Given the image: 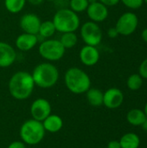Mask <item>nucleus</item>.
Returning a JSON list of instances; mask_svg holds the SVG:
<instances>
[{
    "label": "nucleus",
    "mask_w": 147,
    "mask_h": 148,
    "mask_svg": "<svg viewBox=\"0 0 147 148\" xmlns=\"http://www.w3.org/2000/svg\"><path fill=\"white\" fill-rule=\"evenodd\" d=\"M35 82L31 74L26 71H17L10 77L8 88L10 95L16 100H26L33 93Z\"/></svg>",
    "instance_id": "nucleus-1"
},
{
    "label": "nucleus",
    "mask_w": 147,
    "mask_h": 148,
    "mask_svg": "<svg viewBox=\"0 0 147 148\" xmlns=\"http://www.w3.org/2000/svg\"><path fill=\"white\" fill-rule=\"evenodd\" d=\"M31 75L35 85L42 88H50L58 82L60 73L57 67L49 62L36 65Z\"/></svg>",
    "instance_id": "nucleus-2"
},
{
    "label": "nucleus",
    "mask_w": 147,
    "mask_h": 148,
    "mask_svg": "<svg viewBox=\"0 0 147 148\" xmlns=\"http://www.w3.org/2000/svg\"><path fill=\"white\" fill-rule=\"evenodd\" d=\"M64 82L67 88L73 94L81 95L86 93L91 88L89 75L77 67L69 68L64 75Z\"/></svg>",
    "instance_id": "nucleus-3"
},
{
    "label": "nucleus",
    "mask_w": 147,
    "mask_h": 148,
    "mask_svg": "<svg viewBox=\"0 0 147 148\" xmlns=\"http://www.w3.org/2000/svg\"><path fill=\"white\" fill-rule=\"evenodd\" d=\"M52 22L56 31L62 33L75 32L81 26V19L77 13L69 8L59 9L54 15Z\"/></svg>",
    "instance_id": "nucleus-4"
},
{
    "label": "nucleus",
    "mask_w": 147,
    "mask_h": 148,
    "mask_svg": "<svg viewBox=\"0 0 147 148\" xmlns=\"http://www.w3.org/2000/svg\"><path fill=\"white\" fill-rule=\"evenodd\" d=\"M45 135V129L42 122L34 119L26 121L21 126L20 137L28 145H36L40 143Z\"/></svg>",
    "instance_id": "nucleus-5"
},
{
    "label": "nucleus",
    "mask_w": 147,
    "mask_h": 148,
    "mask_svg": "<svg viewBox=\"0 0 147 148\" xmlns=\"http://www.w3.org/2000/svg\"><path fill=\"white\" fill-rule=\"evenodd\" d=\"M66 52V49L61 42L56 39H45L38 47V53L48 62H57L61 60Z\"/></svg>",
    "instance_id": "nucleus-6"
},
{
    "label": "nucleus",
    "mask_w": 147,
    "mask_h": 148,
    "mask_svg": "<svg viewBox=\"0 0 147 148\" xmlns=\"http://www.w3.org/2000/svg\"><path fill=\"white\" fill-rule=\"evenodd\" d=\"M80 35L86 45L94 47L101 42L103 37L102 30L99 24L92 21H88L80 27Z\"/></svg>",
    "instance_id": "nucleus-7"
},
{
    "label": "nucleus",
    "mask_w": 147,
    "mask_h": 148,
    "mask_svg": "<svg viewBox=\"0 0 147 148\" xmlns=\"http://www.w3.org/2000/svg\"><path fill=\"white\" fill-rule=\"evenodd\" d=\"M139 25L138 16L131 11L123 13L117 20L115 28L119 34L123 36H128L133 34Z\"/></svg>",
    "instance_id": "nucleus-8"
},
{
    "label": "nucleus",
    "mask_w": 147,
    "mask_h": 148,
    "mask_svg": "<svg viewBox=\"0 0 147 148\" xmlns=\"http://www.w3.org/2000/svg\"><path fill=\"white\" fill-rule=\"evenodd\" d=\"M30 114L34 120L42 122L49 114H51V105L49 101L43 98L36 99L31 104Z\"/></svg>",
    "instance_id": "nucleus-9"
},
{
    "label": "nucleus",
    "mask_w": 147,
    "mask_h": 148,
    "mask_svg": "<svg viewBox=\"0 0 147 148\" xmlns=\"http://www.w3.org/2000/svg\"><path fill=\"white\" fill-rule=\"evenodd\" d=\"M40 17L35 13H26L20 17L19 25L23 33L37 35L41 25Z\"/></svg>",
    "instance_id": "nucleus-10"
},
{
    "label": "nucleus",
    "mask_w": 147,
    "mask_h": 148,
    "mask_svg": "<svg viewBox=\"0 0 147 148\" xmlns=\"http://www.w3.org/2000/svg\"><path fill=\"white\" fill-rule=\"evenodd\" d=\"M86 11L90 21L94 22L96 23L104 22L109 15L108 7L101 3L100 1L95 2L94 3H89Z\"/></svg>",
    "instance_id": "nucleus-11"
},
{
    "label": "nucleus",
    "mask_w": 147,
    "mask_h": 148,
    "mask_svg": "<svg viewBox=\"0 0 147 148\" xmlns=\"http://www.w3.org/2000/svg\"><path fill=\"white\" fill-rule=\"evenodd\" d=\"M124 101V95L122 91L117 88H108L103 93V105L109 109H116L120 108Z\"/></svg>",
    "instance_id": "nucleus-12"
},
{
    "label": "nucleus",
    "mask_w": 147,
    "mask_h": 148,
    "mask_svg": "<svg viewBox=\"0 0 147 148\" xmlns=\"http://www.w3.org/2000/svg\"><path fill=\"white\" fill-rule=\"evenodd\" d=\"M79 58L83 65L92 67L98 63L100 60V52L96 47L85 44L80 50Z\"/></svg>",
    "instance_id": "nucleus-13"
},
{
    "label": "nucleus",
    "mask_w": 147,
    "mask_h": 148,
    "mask_svg": "<svg viewBox=\"0 0 147 148\" xmlns=\"http://www.w3.org/2000/svg\"><path fill=\"white\" fill-rule=\"evenodd\" d=\"M16 59L15 49L8 42L0 41V68L10 67Z\"/></svg>",
    "instance_id": "nucleus-14"
},
{
    "label": "nucleus",
    "mask_w": 147,
    "mask_h": 148,
    "mask_svg": "<svg viewBox=\"0 0 147 148\" xmlns=\"http://www.w3.org/2000/svg\"><path fill=\"white\" fill-rule=\"evenodd\" d=\"M38 38L37 35H32L28 33H23L19 35L15 42L16 48L23 52H27L34 49L37 44Z\"/></svg>",
    "instance_id": "nucleus-15"
},
{
    "label": "nucleus",
    "mask_w": 147,
    "mask_h": 148,
    "mask_svg": "<svg viewBox=\"0 0 147 148\" xmlns=\"http://www.w3.org/2000/svg\"><path fill=\"white\" fill-rule=\"evenodd\" d=\"M42 125L45 131L49 133H57L62 128L63 121L60 116L56 114H49L42 121Z\"/></svg>",
    "instance_id": "nucleus-16"
},
{
    "label": "nucleus",
    "mask_w": 147,
    "mask_h": 148,
    "mask_svg": "<svg viewBox=\"0 0 147 148\" xmlns=\"http://www.w3.org/2000/svg\"><path fill=\"white\" fill-rule=\"evenodd\" d=\"M87 101L93 107H100L103 105V92L98 88H90L86 92Z\"/></svg>",
    "instance_id": "nucleus-17"
},
{
    "label": "nucleus",
    "mask_w": 147,
    "mask_h": 148,
    "mask_svg": "<svg viewBox=\"0 0 147 148\" xmlns=\"http://www.w3.org/2000/svg\"><path fill=\"white\" fill-rule=\"evenodd\" d=\"M120 143L121 148H139L140 139L134 133H127L120 138Z\"/></svg>",
    "instance_id": "nucleus-18"
},
{
    "label": "nucleus",
    "mask_w": 147,
    "mask_h": 148,
    "mask_svg": "<svg viewBox=\"0 0 147 148\" xmlns=\"http://www.w3.org/2000/svg\"><path fill=\"white\" fill-rule=\"evenodd\" d=\"M55 32H56V29L52 20L51 21L47 20V21L41 23L37 36L42 38V40H45V39L51 38L55 35Z\"/></svg>",
    "instance_id": "nucleus-19"
},
{
    "label": "nucleus",
    "mask_w": 147,
    "mask_h": 148,
    "mask_svg": "<svg viewBox=\"0 0 147 148\" xmlns=\"http://www.w3.org/2000/svg\"><path fill=\"white\" fill-rule=\"evenodd\" d=\"M146 118V115L145 112L139 108L132 109L126 114V121L133 126H141Z\"/></svg>",
    "instance_id": "nucleus-20"
},
{
    "label": "nucleus",
    "mask_w": 147,
    "mask_h": 148,
    "mask_svg": "<svg viewBox=\"0 0 147 148\" xmlns=\"http://www.w3.org/2000/svg\"><path fill=\"white\" fill-rule=\"evenodd\" d=\"M59 41L66 49H73L77 44L78 36L75 34V32L62 33Z\"/></svg>",
    "instance_id": "nucleus-21"
},
{
    "label": "nucleus",
    "mask_w": 147,
    "mask_h": 148,
    "mask_svg": "<svg viewBox=\"0 0 147 148\" xmlns=\"http://www.w3.org/2000/svg\"><path fill=\"white\" fill-rule=\"evenodd\" d=\"M26 2V0H4V7L10 13L16 14L23 10Z\"/></svg>",
    "instance_id": "nucleus-22"
},
{
    "label": "nucleus",
    "mask_w": 147,
    "mask_h": 148,
    "mask_svg": "<svg viewBox=\"0 0 147 148\" xmlns=\"http://www.w3.org/2000/svg\"><path fill=\"white\" fill-rule=\"evenodd\" d=\"M126 85L130 90H139L143 85V78L139 75V74H133L127 78Z\"/></svg>",
    "instance_id": "nucleus-23"
},
{
    "label": "nucleus",
    "mask_w": 147,
    "mask_h": 148,
    "mask_svg": "<svg viewBox=\"0 0 147 148\" xmlns=\"http://www.w3.org/2000/svg\"><path fill=\"white\" fill-rule=\"evenodd\" d=\"M88 5V0H69V9L77 14L86 11Z\"/></svg>",
    "instance_id": "nucleus-24"
},
{
    "label": "nucleus",
    "mask_w": 147,
    "mask_h": 148,
    "mask_svg": "<svg viewBox=\"0 0 147 148\" xmlns=\"http://www.w3.org/2000/svg\"><path fill=\"white\" fill-rule=\"evenodd\" d=\"M122 3L128 9L132 10H138L142 7L144 1L143 0H120Z\"/></svg>",
    "instance_id": "nucleus-25"
},
{
    "label": "nucleus",
    "mask_w": 147,
    "mask_h": 148,
    "mask_svg": "<svg viewBox=\"0 0 147 148\" xmlns=\"http://www.w3.org/2000/svg\"><path fill=\"white\" fill-rule=\"evenodd\" d=\"M139 74L143 79L147 80V58L140 63L139 68Z\"/></svg>",
    "instance_id": "nucleus-26"
},
{
    "label": "nucleus",
    "mask_w": 147,
    "mask_h": 148,
    "mask_svg": "<svg viewBox=\"0 0 147 148\" xmlns=\"http://www.w3.org/2000/svg\"><path fill=\"white\" fill-rule=\"evenodd\" d=\"M107 36L110 38H116L117 36H120V34H119V32H118V30L116 29L115 27H111L107 30Z\"/></svg>",
    "instance_id": "nucleus-27"
},
{
    "label": "nucleus",
    "mask_w": 147,
    "mask_h": 148,
    "mask_svg": "<svg viewBox=\"0 0 147 148\" xmlns=\"http://www.w3.org/2000/svg\"><path fill=\"white\" fill-rule=\"evenodd\" d=\"M101 3H102L103 4H105L107 7H112V6H115L117 5L120 0H99Z\"/></svg>",
    "instance_id": "nucleus-28"
},
{
    "label": "nucleus",
    "mask_w": 147,
    "mask_h": 148,
    "mask_svg": "<svg viewBox=\"0 0 147 148\" xmlns=\"http://www.w3.org/2000/svg\"><path fill=\"white\" fill-rule=\"evenodd\" d=\"M8 148H26L25 147V145L23 142L22 141H14V142H11Z\"/></svg>",
    "instance_id": "nucleus-29"
},
{
    "label": "nucleus",
    "mask_w": 147,
    "mask_h": 148,
    "mask_svg": "<svg viewBox=\"0 0 147 148\" xmlns=\"http://www.w3.org/2000/svg\"><path fill=\"white\" fill-rule=\"evenodd\" d=\"M107 148H121L120 140H111L107 145Z\"/></svg>",
    "instance_id": "nucleus-30"
},
{
    "label": "nucleus",
    "mask_w": 147,
    "mask_h": 148,
    "mask_svg": "<svg viewBox=\"0 0 147 148\" xmlns=\"http://www.w3.org/2000/svg\"><path fill=\"white\" fill-rule=\"evenodd\" d=\"M26 1L29 2V3H30L31 5L36 6V5H40L41 3H42L44 0H26Z\"/></svg>",
    "instance_id": "nucleus-31"
},
{
    "label": "nucleus",
    "mask_w": 147,
    "mask_h": 148,
    "mask_svg": "<svg viewBox=\"0 0 147 148\" xmlns=\"http://www.w3.org/2000/svg\"><path fill=\"white\" fill-rule=\"evenodd\" d=\"M141 37H142L143 41L147 43V28L143 29V31L141 33Z\"/></svg>",
    "instance_id": "nucleus-32"
},
{
    "label": "nucleus",
    "mask_w": 147,
    "mask_h": 148,
    "mask_svg": "<svg viewBox=\"0 0 147 148\" xmlns=\"http://www.w3.org/2000/svg\"><path fill=\"white\" fill-rule=\"evenodd\" d=\"M142 127V129H144L145 131H147V117L146 118V120L144 121V122L142 123V125L140 126Z\"/></svg>",
    "instance_id": "nucleus-33"
},
{
    "label": "nucleus",
    "mask_w": 147,
    "mask_h": 148,
    "mask_svg": "<svg viewBox=\"0 0 147 148\" xmlns=\"http://www.w3.org/2000/svg\"><path fill=\"white\" fill-rule=\"evenodd\" d=\"M88 1L89 3H95V2H98L99 0H88Z\"/></svg>",
    "instance_id": "nucleus-34"
},
{
    "label": "nucleus",
    "mask_w": 147,
    "mask_h": 148,
    "mask_svg": "<svg viewBox=\"0 0 147 148\" xmlns=\"http://www.w3.org/2000/svg\"><path fill=\"white\" fill-rule=\"evenodd\" d=\"M144 112H145V114H146V117H147V102H146V106H145Z\"/></svg>",
    "instance_id": "nucleus-35"
},
{
    "label": "nucleus",
    "mask_w": 147,
    "mask_h": 148,
    "mask_svg": "<svg viewBox=\"0 0 147 148\" xmlns=\"http://www.w3.org/2000/svg\"><path fill=\"white\" fill-rule=\"evenodd\" d=\"M47 1H49V2H55V1H57V0H47Z\"/></svg>",
    "instance_id": "nucleus-36"
},
{
    "label": "nucleus",
    "mask_w": 147,
    "mask_h": 148,
    "mask_svg": "<svg viewBox=\"0 0 147 148\" xmlns=\"http://www.w3.org/2000/svg\"><path fill=\"white\" fill-rule=\"evenodd\" d=\"M143 1H144V3H146L147 4V0H143Z\"/></svg>",
    "instance_id": "nucleus-37"
}]
</instances>
